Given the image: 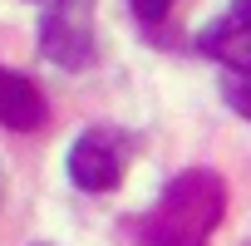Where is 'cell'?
Wrapping results in <instances>:
<instances>
[{
    "instance_id": "cell-1",
    "label": "cell",
    "mask_w": 251,
    "mask_h": 246,
    "mask_svg": "<svg viewBox=\"0 0 251 246\" xmlns=\"http://www.w3.org/2000/svg\"><path fill=\"white\" fill-rule=\"evenodd\" d=\"M222 212H226V182L207 168H192L173 177L153 202V212H143L133 226L143 246H207Z\"/></svg>"
},
{
    "instance_id": "cell-5",
    "label": "cell",
    "mask_w": 251,
    "mask_h": 246,
    "mask_svg": "<svg viewBox=\"0 0 251 246\" xmlns=\"http://www.w3.org/2000/svg\"><path fill=\"white\" fill-rule=\"evenodd\" d=\"M45 118H50L45 94H40L25 74L0 69V123H5V128H15V133H35Z\"/></svg>"
},
{
    "instance_id": "cell-2",
    "label": "cell",
    "mask_w": 251,
    "mask_h": 246,
    "mask_svg": "<svg viewBox=\"0 0 251 246\" xmlns=\"http://www.w3.org/2000/svg\"><path fill=\"white\" fill-rule=\"evenodd\" d=\"M128 168V143L113 128H89L69 148V182L79 192H113Z\"/></svg>"
},
{
    "instance_id": "cell-7",
    "label": "cell",
    "mask_w": 251,
    "mask_h": 246,
    "mask_svg": "<svg viewBox=\"0 0 251 246\" xmlns=\"http://www.w3.org/2000/svg\"><path fill=\"white\" fill-rule=\"evenodd\" d=\"M128 5H133V15H138L143 25H158V20L173 10V0H128Z\"/></svg>"
},
{
    "instance_id": "cell-4",
    "label": "cell",
    "mask_w": 251,
    "mask_h": 246,
    "mask_svg": "<svg viewBox=\"0 0 251 246\" xmlns=\"http://www.w3.org/2000/svg\"><path fill=\"white\" fill-rule=\"evenodd\" d=\"M197 49L231 74H251V0H231L226 15L197 35Z\"/></svg>"
},
{
    "instance_id": "cell-3",
    "label": "cell",
    "mask_w": 251,
    "mask_h": 246,
    "mask_svg": "<svg viewBox=\"0 0 251 246\" xmlns=\"http://www.w3.org/2000/svg\"><path fill=\"white\" fill-rule=\"evenodd\" d=\"M40 45L54 64L64 69H84L94 59V30H89V0H59V5H50L45 25H40Z\"/></svg>"
},
{
    "instance_id": "cell-6",
    "label": "cell",
    "mask_w": 251,
    "mask_h": 246,
    "mask_svg": "<svg viewBox=\"0 0 251 246\" xmlns=\"http://www.w3.org/2000/svg\"><path fill=\"white\" fill-rule=\"evenodd\" d=\"M222 94H226V103L241 118H251V74H226L222 79Z\"/></svg>"
}]
</instances>
